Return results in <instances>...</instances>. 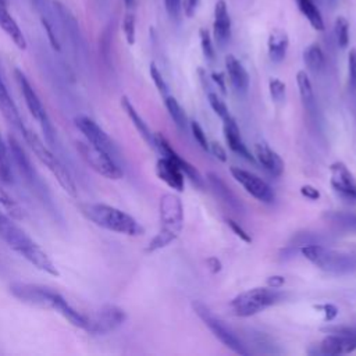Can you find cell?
I'll list each match as a JSON object with an SVG mask.
<instances>
[{"label": "cell", "mask_w": 356, "mask_h": 356, "mask_svg": "<svg viewBox=\"0 0 356 356\" xmlns=\"http://www.w3.org/2000/svg\"><path fill=\"white\" fill-rule=\"evenodd\" d=\"M135 1H136V0H124V3H125L127 7H132V6L135 4Z\"/></svg>", "instance_id": "53"}, {"label": "cell", "mask_w": 356, "mask_h": 356, "mask_svg": "<svg viewBox=\"0 0 356 356\" xmlns=\"http://www.w3.org/2000/svg\"><path fill=\"white\" fill-rule=\"evenodd\" d=\"M4 1H6V3H8V0H4Z\"/></svg>", "instance_id": "55"}, {"label": "cell", "mask_w": 356, "mask_h": 356, "mask_svg": "<svg viewBox=\"0 0 356 356\" xmlns=\"http://www.w3.org/2000/svg\"><path fill=\"white\" fill-rule=\"evenodd\" d=\"M268 92L274 103L281 104L285 102L286 97V86L285 83L278 78H271L268 81Z\"/></svg>", "instance_id": "35"}, {"label": "cell", "mask_w": 356, "mask_h": 356, "mask_svg": "<svg viewBox=\"0 0 356 356\" xmlns=\"http://www.w3.org/2000/svg\"><path fill=\"white\" fill-rule=\"evenodd\" d=\"M324 217L331 221L332 224L345 228V229H350V231H356V213H346V211H330L325 213Z\"/></svg>", "instance_id": "32"}, {"label": "cell", "mask_w": 356, "mask_h": 356, "mask_svg": "<svg viewBox=\"0 0 356 356\" xmlns=\"http://www.w3.org/2000/svg\"><path fill=\"white\" fill-rule=\"evenodd\" d=\"M356 349V342L342 334H335V332H328V335L320 342L317 353L321 355H346L350 353Z\"/></svg>", "instance_id": "19"}, {"label": "cell", "mask_w": 356, "mask_h": 356, "mask_svg": "<svg viewBox=\"0 0 356 356\" xmlns=\"http://www.w3.org/2000/svg\"><path fill=\"white\" fill-rule=\"evenodd\" d=\"M222 132H224V138L225 142L228 145V147L238 156L243 157L245 160L253 163L254 157L252 156V153L249 152L248 146L245 145L242 136H241V131L235 122V120L232 118V115L227 117L225 120H222Z\"/></svg>", "instance_id": "17"}, {"label": "cell", "mask_w": 356, "mask_h": 356, "mask_svg": "<svg viewBox=\"0 0 356 356\" xmlns=\"http://www.w3.org/2000/svg\"><path fill=\"white\" fill-rule=\"evenodd\" d=\"M224 64L229 83L234 90L238 93H245L249 88V75L243 64L234 54H227L224 58Z\"/></svg>", "instance_id": "22"}, {"label": "cell", "mask_w": 356, "mask_h": 356, "mask_svg": "<svg viewBox=\"0 0 356 356\" xmlns=\"http://www.w3.org/2000/svg\"><path fill=\"white\" fill-rule=\"evenodd\" d=\"M229 172H231L232 178L236 182H239L243 186V189L250 196L257 199L259 202L268 203V204L274 202V199H275L274 191L271 189V186L266 181L259 178L256 174H253V172H250L248 170L235 167V165H232L229 168Z\"/></svg>", "instance_id": "12"}, {"label": "cell", "mask_w": 356, "mask_h": 356, "mask_svg": "<svg viewBox=\"0 0 356 356\" xmlns=\"http://www.w3.org/2000/svg\"><path fill=\"white\" fill-rule=\"evenodd\" d=\"M0 111L8 124H11L15 129L22 132V129L25 128L24 121L21 118V114L18 111L15 102L13 100V97L7 89V85H6L1 74H0Z\"/></svg>", "instance_id": "21"}, {"label": "cell", "mask_w": 356, "mask_h": 356, "mask_svg": "<svg viewBox=\"0 0 356 356\" xmlns=\"http://www.w3.org/2000/svg\"><path fill=\"white\" fill-rule=\"evenodd\" d=\"M299 250L305 259L325 273L339 275L356 271V254L337 252L321 243L305 245L300 246Z\"/></svg>", "instance_id": "6"}, {"label": "cell", "mask_w": 356, "mask_h": 356, "mask_svg": "<svg viewBox=\"0 0 356 356\" xmlns=\"http://www.w3.org/2000/svg\"><path fill=\"white\" fill-rule=\"evenodd\" d=\"M300 193L302 196H305L309 200H318L320 199V191L317 188H314L313 185H303L300 186Z\"/></svg>", "instance_id": "46"}, {"label": "cell", "mask_w": 356, "mask_h": 356, "mask_svg": "<svg viewBox=\"0 0 356 356\" xmlns=\"http://www.w3.org/2000/svg\"><path fill=\"white\" fill-rule=\"evenodd\" d=\"M314 307L323 314L324 321H332L338 316V307L332 303H321V305H316Z\"/></svg>", "instance_id": "42"}, {"label": "cell", "mask_w": 356, "mask_h": 356, "mask_svg": "<svg viewBox=\"0 0 356 356\" xmlns=\"http://www.w3.org/2000/svg\"><path fill=\"white\" fill-rule=\"evenodd\" d=\"M288 46H289L288 33L280 28L273 29L267 40V51H268L270 60L273 63H281L286 56Z\"/></svg>", "instance_id": "25"}, {"label": "cell", "mask_w": 356, "mask_h": 356, "mask_svg": "<svg viewBox=\"0 0 356 356\" xmlns=\"http://www.w3.org/2000/svg\"><path fill=\"white\" fill-rule=\"evenodd\" d=\"M149 72H150V78H152L153 83L156 85L157 90H159L163 96H167V95H168V85H167V82L164 81L161 72L159 71V68H157V65H156L154 63H150V65H149Z\"/></svg>", "instance_id": "37"}, {"label": "cell", "mask_w": 356, "mask_h": 356, "mask_svg": "<svg viewBox=\"0 0 356 356\" xmlns=\"http://www.w3.org/2000/svg\"><path fill=\"white\" fill-rule=\"evenodd\" d=\"M159 214L161 228L157 235L147 243L146 252L152 253L174 242L184 228V206L175 193H164L160 197Z\"/></svg>", "instance_id": "4"}, {"label": "cell", "mask_w": 356, "mask_h": 356, "mask_svg": "<svg viewBox=\"0 0 356 356\" xmlns=\"http://www.w3.org/2000/svg\"><path fill=\"white\" fill-rule=\"evenodd\" d=\"M199 39H200V47H202V53H203L204 58L209 61H213L216 57V50H214V44H213L210 32L206 28H200Z\"/></svg>", "instance_id": "34"}, {"label": "cell", "mask_w": 356, "mask_h": 356, "mask_svg": "<svg viewBox=\"0 0 356 356\" xmlns=\"http://www.w3.org/2000/svg\"><path fill=\"white\" fill-rule=\"evenodd\" d=\"M296 83H298L299 95H300L302 104H303L305 110L309 114H314L316 113V97H314V92H313V86H312L310 78H309L306 71H303V70L298 71V74H296Z\"/></svg>", "instance_id": "27"}, {"label": "cell", "mask_w": 356, "mask_h": 356, "mask_svg": "<svg viewBox=\"0 0 356 356\" xmlns=\"http://www.w3.org/2000/svg\"><path fill=\"white\" fill-rule=\"evenodd\" d=\"M122 31L127 39L128 44L135 43V36H136V29H135V17L132 14H127L122 21Z\"/></svg>", "instance_id": "39"}, {"label": "cell", "mask_w": 356, "mask_h": 356, "mask_svg": "<svg viewBox=\"0 0 356 356\" xmlns=\"http://www.w3.org/2000/svg\"><path fill=\"white\" fill-rule=\"evenodd\" d=\"M284 293L278 288L259 286L236 295L229 306L235 316L250 317L282 300Z\"/></svg>", "instance_id": "7"}, {"label": "cell", "mask_w": 356, "mask_h": 356, "mask_svg": "<svg viewBox=\"0 0 356 356\" xmlns=\"http://www.w3.org/2000/svg\"><path fill=\"white\" fill-rule=\"evenodd\" d=\"M156 174L157 177L165 182L170 188L175 189L177 192H182L185 186V179H184V172L182 170L170 159L161 157L156 163Z\"/></svg>", "instance_id": "18"}, {"label": "cell", "mask_w": 356, "mask_h": 356, "mask_svg": "<svg viewBox=\"0 0 356 356\" xmlns=\"http://www.w3.org/2000/svg\"><path fill=\"white\" fill-rule=\"evenodd\" d=\"M210 78H211V81L217 85V88L220 89V92H221L222 95H225V93H227V85H225V76H224V74L220 72V71H213L211 75H210Z\"/></svg>", "instance_id": "47"}, {"label": "cell", "mask_w": 356, "mask_h": 356, "mask_svg": "<svg viewBox=\"0 0 356 356\" xmlns=\"http://www.w3.org/2000/svg\"><path fill=\"white\" fill-rule=\"evenodd\" d=\"M121 107L124 108V111L129 117L131 122L134 124V127L136 128V131L139 132L142 139L147 143V146H150L152 149H156V134L150 129V127L140 117V114L136 111V108L134 107V104L131 103V100L127 96L121 97Z\"/></svg>", "instance_id": "23"}, {"label": "cell", "mask_w": 356, "mask_h": 356, "mask_svg": "<svg viewBox=\"0 0 356 356\" xmlns=\"http://www.w3.org/2000/svg\"><path fill=\"white\" fill-rule=\"evenodd\" d=\"M79 210L89 221L107 231L128 236H139L145 232V228L131 214L114 206L106 203H81Z\"/></svg>", "instance_id": "3"}, {"label": "cell", "mask_w": 356, "mask_h": 356, "mask_svg": "<svg viewBox=\"0 0 356 356\" xmlns=\"http://www.w3.org/2000/svg\"><path fill=\"white\" fill-rule=\"evenodd\" d=\"M200 0H184L182 3V11L186 17H192L199 6Z\"/></svg>", "instance_id": "48"}, {"label": "cell", "mask_w": 356, "mask_h": 356, "mask_svg": "<svg viewBox=\"0 0 356 356\" xmlns=\"http://www.w3.org/2000/svg\"><path fill=\"white\" fill-rule=\"evenodd\" d=\"M165 11L171 19L179 21L182 11V0H164Z\"/></svg>", "instance_id": "41"}, {"label": "cell", "mask_w": 356, "mask_h": 356, "mask_svg": "<svg viewBox=\"0 0 356 356\" xmlns=\"http://www.w3.org/2000/svg\"><path fill=\"white\" fill-rule=\"evenodd\" d=\"M189 127H191V131H192V135L195 138V140L197 142V145L203 149V150H209V140L206 138V134L203 131V128L200 127V124L197 121H191L189 122Z\"/></svg>", "instance_id": "40"}, {"label": "cell", "mask_w": 356, "mask_h": 356, "mask_svg": "<svg viewBox=\"0 0 356 356\" xmlns=\"http://www.w3.org/2000/svg\"><path fill=\"white\" fill-rule=\"evenodd\" d=\"M225 221H227V225L232 229V232H234L236 236H239L243 242H246V243H250V242H252L250 235L239 225V222H236V221L232 220V218H225Z\"/></svg>", "instance_id": "43"}, {"label": "cell", "mask_w": 356, "mask_h": 356, "mask_svg": "<svg viewBox=\"0 0 356 356\" xmlns=\"http://www.w3.org/2000/svg\"><path fill=\"white\" fill-rule=\"evenodd\" d=\"M164 106L171 117V120L174 121V124L181 129V131H186L188 125H189V121H188V117L184 111V108L181 107V104L177 102V99L174 96H164Z\"/></svg>", "instance_id": "30"}, {"label": "cell", "mask_w": 356, "mask_h": 356, "mask_svg": "<svg viewBox=\"0 0 356 356\" xmlns=\"http://www.w3.org/2000/svg\"><path fill=\"white\" fill-rule=\"evenodd\" d=\"M0 28L7 33V36L14 42V44L25 50L26 49V40L25 36L15 22V19L11 17V14L7 10V3L4 0H0Z\"/></svg>", "instance_id": "24"}, {"label": "cell", "mask_w": 356, "mask_h": 356, "mask_svg": "<svg viewBox=\"0 0 356 356\" xmlns=\"http://www.w3.org/2000/svg\"><path fill=\"white\" fill-rule=\"evenodd\" d=\"M0 239L38 270L54 277L58 275V270L49 254L14 221L13 217L0 214Z\"/></svg>", "instance_id": "2"}, {"label": "cell", "mask_w": 356, "mask_h": 356, "mask_svg": "<svg viewBox=\"0 0 356 356\" xmlns=\"http://www.w3.org/2000/svg\"><path fill=\"white\" fill-rule=\"evenodd\" d=\"M76 152L81 154L82 160L99 175L113 181L122 178V168L117 163V159L108 152L89 143L88 140H78Z\"/></svg>", "instance_id": "9"}, {"label": "cell", "mask_w": 356, "mask_h": 356, "mask_svg": "<svg viewBox=\"0 0 356 356\" xmlns=\"http://www.w3.org/2000/svg\"><path fill=\"white\" fill-rule=\"evenodd\" d=\"M285 282V278L282 275H271L267 278V286L270 288H281Z\"/></svg>", "instance_id": "52"}, {"label": "cell", "mask_w": 356, "mask_h": 356, "mask_svg": "<svg viewBox=\"0 0 356 356\" xmlns=\"http://www.w3.org/2000/svg\"><path fill=\"white\" fill-rule=\"evenodd\" d=\"M348 85L349 89L356 92V49H350L348 54Z\"/></svg>", "instance_id": "38"}, {"label": "cell", "mask_w": 356, "mask_h": 356, "mask_svg": "<svg viewBox=\"0 0 356 356\" xmlns=\"http://www.w3.org/2000/svg\"><path fill=\"white\" fill-rule=\"evenodd\" d=\"M75 125L83 134L85 139L89 143L108 152L111 156L115 157L117 146H115L114 140L108 136V134L96 121H93L88 115H78V117H75Z\"/></svg>", "instance_id": "13"}, {"label": "cell", "mask_w": 356, "mask_h": 356, "mask_svg": "<svg viewBox=\"0 0 356 356\" xmlns=\"http://www.w3.org/2000/svg\"><path fill=\"white\" fill-rule=\"evenodd\" d=\"M8 146L7 143L4 142L3 136H1V132H0V163H4V164H10L8 163Z\"/></svg>", "instance_id": "50"}, {"label": "cell", "mask_w": 356, "mask_h": 356, "mask_svg": "<svg viewBox=\"0 0 356 356\" xmlns=\"http://www.w3.org/2000/svg\"><path fill=\"white\" fill-rule=\"evenodd\" d=\"M206 266H207L209 271H210V273H213V274L220 273V271H221V268H222L221 261H220L217 257H214V256H211V257L206 259Z\"/></svg>", "instance_id": "49"}, {"label": "cell", "mask_w": 356, "mask_h": 356, "mask_svg": "<svg viewBox=\"0 0 356 356\" xmlns=\"http://www.w3.org/2000/svg\"><path fill=\"white\" fill-rule=\"evenodd\" d=\"M299 11L302 15L309 21L313 29L316 31H324V19L321 15V11L314 0H295Z\"/></svg>", "instance_id": "28"}, {"label": "cell", "mask_w": 356, "mask_h": 356, "mask_svg": "<svg viewBox=\"0 0 356 356\" xmlns=\"http://www.w3.org/2000/svg\"><path fill=\"white\" fill-rule=\"evenodd\" d=\"M10 292L14 298L24 303L57 312L78 328L86 330L88 327V316L82 314L61 293L49 286L28 282H14L10 286Z\"/></svg>", "instance_id": "1"}, {"label": "cell", "mask_w": 356, "mask_h": 356, "mask_svg": "<svg viewBox=\"0 0 356 356\" xmlns=\"http://www.w3.org/2000/svg\"><path fill=\"white\" fill-rule=\"evenodd\" d=\"M192 309L196 313V316L203 321V324L224 346L242 356H248L250 353V350L241 341V338L227 324H224V321L220 320L203 302L193 300Z\"/></svg>", "instance_id": "8"}, {"label": "cell", "mask_w": 356, "mask_h": 356, "mask_svg": "<svg viewBox=\"0 0 356 356\" xmlns=\"http://www.w3.org/2000/svg\"><path fill=\"white\" fill-rule=\"evenodd\" d=\"M324 332H335L342 334L349 338H352L356 342V327H348V325H335V327H325L323 328Z\"/></svg>", "instance_id": "44"}, {"label": "cell", "mask_w": 356, "mask_h": 356, "mask_svg": "<svg viewBox=\"0 0 356 356\" xmlns=\"http://www.w3.org/2000/svg\"><path fill=\"white\" fill-rule=\"evenodd\" d=\"M314 1H316L317 4H320V3H321V0H314Z\"/></svg>", "instance_id": "54"}, {"label": "cell", "mask_w": 356, "mask_h": 356, "mask_svg": "<svg viewBox=\"0 0 356 356\" xmlns=\"http://www.w3.org/2000/svg\"><path fill=\"white\" fill-rule=\"evenodd\" d=\"M14 76H15V81L18 83L19 90H21V95L24 96V100H25V104H26L29 113L32 114V117L40 125L43 134L46 135L47 142L53 143L56 132H54L53 124H51V121L49 118V114H47L44 106H43L39 95L36 93V90L33 89V86L31 85V82L28 81V78L25 76V74L21 70L17 68L14 71Z\"/></svg>", "instance_id": "10"}, {"label": "cell", "mask_w": 356, "mask_h": 356, "mask_svg": "<svg viewBox=\"0 0 356 356\" xmlns=\"http://www.w3.org/2000/svg\"><path fill=\"white\" fill-rule=\"evenodd\" d=\"M330 184L342 199L356 202V179L345 163L335 161L330 165Z\"/></svg>", "instance_id": "14"}, {"label": "cell", "mask_w": 356, "mask_h": 356, "mask_svg": "<svg viewBox=\"0 0 356 356\" xmlns=\"http://www.w3.org/2000/svg\"><path fill=\"white\" fill-rule=\"evenodd\" d=\"M156 150H159L161 153V156L172 160L181 170L182 172L197 186V188H203L204 186V179L200 175V172L197 171L196 167H193L191 163H188L184 157H181L170 145V142L161 135V134H156Z\"/></svg>", "instance_id": "15"}, {"label": "cell", "mask_w": 356, "mask_h": 356, "mask_svg": "<svg viewBox=\"0 0 356 356\" xmlns=\"http://www.w3.org/2000/svg\"><path fill=\"white\" fill-rule=\"evenodd\" d=\"M0 214L13 217L14 220L22 218L24 216L21 206L1 188H0Z\"/></svg>", "instance_id": "31"}, {"label": "cell", "mask_w": 356, "mask_h": 356, "mask_svg": "<svg viewBox=\"0 0 356 356\" xmlns=\"http://www.w3.org/2000/svg\"><path fill=\"white\" fill-rule=\"evenodd\" d=\"M0 181H1V182H10V181H11V168H10V164L0 163Z\"/></svg>", "instance_id": "51"}, {"label": "cell", "mask_w": 356, "mask_h": 356, "mask_svg": "<svg viewBox=\"0 0 356 356\" xmlns=\"http://www.w3.org/2000/svg\"><path fill=\"white\" fill-rule=\"evenodd\" d=\"M127 318L125 312L115 305H104L95 314L88 317V327L85 331L93 335H106L117 330Z\"/></svg>", "instance_id": "11"}, {"label": "cell", "mask_w": 356, "mask_h": 356, "mask_svg": "<svg viewBox=\"0 0 356 356\" xmlns=\"http://www.w3.org/2000/svg\"><path fill=\"white\" fill-rule=\"evenodd\" d=\"M213 36L220 47H224L231 39V17L225 0H217L214 4Z\"/></svg>", "instance_id": "16"}, {"label": "cell", "mask_w": 356, "mask_h": 356, "mask_svg": "<svg viewBox=\"0 0 356 356\" xmlns=\"http://www.w3.org/2000/svg\"><path fill=\"white\" fill-rule=\"evenodd\" d=\"M303 61L309 71L317 74L325 65V56L317 43H312L303 50Z\"/></svg>", "instance_id": "29"}, {"label": "cell", "mask_w": 356, "mask_h": 356, "mask_svg": "<svg viewBox=\"0 0 356 356\" xmlns=\"http://www.w3.org/2000/svg\"><path fill=\"white\" fill-rule=\"evenodd\" d=\"M207 100H209V104H210V107L213 108V111H214L221 120H225L227 117L231 115L229 111H228V107H227L225 103H224V100H221V99L217 96V93L209 92V93H207Z\"/></svg>", "instance_id": "36"}, {"label": "cell", "mask_w": 356, "mask_h": 356, "mask_svg": "<svg viewBox=\"0 0 356 356\" xmlns=\"http://www.w3.org/2000/svg\"><path fill=\"white\" fill-rule=\"evenodd\" d=\"M22 136L25 142L28 143L29 149L33 152V154L38 157V160L54 175L58 185L63 188L64 192H67L70 196L76 195V186L74 182V178L68 168L63 164V161L54 154V152L43 143V140L29 128L22 129Z\"/></svg>", "instance_id": "5"}, {"label": "cell", "mask_w": 356, "mask_h": 356, "mask_svg": "<svg viewBox=\"0 0 356 356\" xmlns=\"http://www.w3.org/2000/svg\"><path fill=\"white\" fill-rule=\"evenodd\" d=\"M254 157L259 161V164L273 177H281L284 172V161L278 156L277 152H274L268 145L264 142L256 143L254 146Z\"/></svg>", "instance_id": "20"}, {"label": "cell", "mask_w": 356, "mask_h": 356, "mask_svg": "<svg viewBox=\"0 0 356 356\" xmlns=\"http://www.w3.org/2000/svg\"><path fill=\"white\" fill-rule=\"evenodd\" d=\"M206 178L210 184V186L214 189L216 195L225 203L228 204L231 209H234L235 211H242V203L239 202V199L236 197V195L227 186V184L216 174V172H207Z\"/></svg>", "instance_id": "26"}, {"label": "cell", "mask_w": 356, "mask_h": 356, "mask_svg": "<svg viewBox=\"0 0 356 356\" xmlns=\"http://www.w3.org/2000/svg\"><path fill=\"white\" fill-rule=\"evenodd\" d=\"M334 35H335L337 44L341 49H346L349 44V21L343 15H339L335 18Z\"/></svg>", "instance_id": "33"}, {"label": "cell", "mask_w": 356, "mask_h": 356, "mask_svg": "<svg viewBox=\"0 0 356 356\" xmlns=\"http://www.w3.org/2000/svg\"><path fill=\"white\" fill-rule=\"evenodd\" d=\"M209 150L213 153V156L214 157H217L220 161H222V163H225L227 161V152H225V149L218 143V142H211V143H209Z\"/></svg>", "instance_id": "45"}]
</instances>
